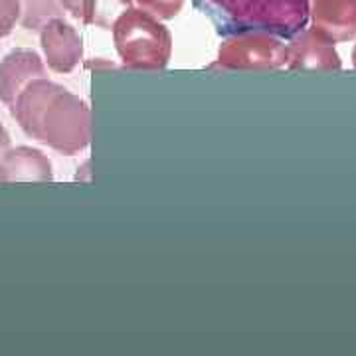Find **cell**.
I'll use <instances>...</instances> for the list:
<instances>
[{
	"label": "cell",
	"instance_id": "obj_1",
	"mask_svg": "<svg viewBox=\"0 0 356 356\" xmlns=\"http://www.w3.org/2000/svg\"><path fill=\"white\" fill-rule=\"evenodd\" d=\"M10 113L28 137L67 156L81 153L91 140L88 103L48 77L30 81L10 105Z\"/></svg>",
	"mask_w": 356,
	"mask_h": 356
},
{
	"label": "cell",
	"instance_id": "obj_2",
	"mask_svg": "<svg viewBox=\"0 0 356 356\" xmlns=\"http://www.w3.org/2000/svg\"><path fill=\"white\" fill-rule=\"evenodd\" d=\"M220 36L267 32L291 40L309 24V0H192Z\"/></svg>",
	"mask_w": 356,
	"mask_h": 356
},
{
	"label": "cell",
	"instance_id": "obj_3",
	"mask_svg": "<svg viewBox=\"0 0 356 356\" xmlns=\"http://www.w3.org/2000/svg\"><path fill=\"white\" fill-rule=\"evenodd\" d=\"M115 48L123 65L133 70H163L172 54V34L153 14L129 8L113 24Z\"/></svg>",
	"mask_w": 356,
	"mask_h": 356
},
{
	"label": "cell",
	"instance_id": "obj_4",
	"mask_svg": "<svg viewBox=\"0 0 356 356\" xmlns=\"http://www.w3.org/2000/svg\"><path fill=\"white\" fill-rule=\"evenodd\" d=\"M289 62L285 42L267 32H243L226 36L216 64L222 70H277Z\"/></svg>",
	"mask_w": 356,
	"mask_h": 356
},
{
	"label": "cell",
	"instance_id": "obj_5",
	"mask_svg": "<svg viewBox=\"0 0 356 356\" xmlns=\"http://www.w3.org/2000/svg\"><path fill=\"white\" fill-rule=\"evenodd\" d=\"M40 44L46 62L58 74H70L83 56V40L74 26L64 18H51L40 30Z\"/></svg>",
	"mask_w": 356,
	"mask_h": 356
},
{
	"label": "cell",
	"instance_id": "obj_6",
	"mask_svg": "<svg viewBox=\"0 0 356 356\" xmlns=\"http://www.w3.org/2000/svg\"><path fill=\"white\" fill-rule=\"evenodd\" d=\"M46 77V65L34 50L18 48L0 62V102L13 105L20 91L34 79Z\"/></svg>",
	"mask_w": 356,
	"mask_h": 356
},
{
	"label": "cell",
	"instance_id": "obj_7",
	"mask_svg": "<svg viewBox=\"0 0 356 356\" xmlns=\"http://www.w3.org/2000/svg\"><path fill=\"white\" fill-rule=\"evenodd\" d=\"M313 30L334 42L356 38V0H311Z\"/></svg>",
	"mask_w": 356,
	"mask_h": 356
},
{
	"label": "cell",
	"instance_id": "obj_8",
	"mask_svg": "<svg viewBox=\"0 0 356 356\" xmlns=\"http://www.w3.org/2000/svg\"><path fill=\"white\" fill-rule=\"evenodd\" d=\"M289 48L291 70H341V58L332 48L331 40L321 36L317 30H303L293 36Z\"/></svg>",
	"mask_w": 356,
	"mask_h": 356
},
{
	"label": "cell",
	"instance_id": "obj_9",
	"mask_svg": "<svg viewBox=\"0 0 356 356\" xmlns=\"http://www.w3.org/2000/svg\"><path fill=\"white\" fill-rule=\"evenodd\" d=\"M51 163L46 154L32 147L8 149L0 165V182H50Z\"/></svg>",
	"mask_w": 356,
	"mask_h": 356
},
{
	"label": "cell",
	"instance_id": "obj_10",
	"mask_svg": "<svg viewBox=\"0 0 356 356\" xmlns=\"http://www.w3.org/2000/svg\"><path fill=\"white\" fill-rule=\"evenodd\" d=\"M129 8H133V0H83V22L111 30Z\"/></svg>",
	"mask_w": 356,
	"mask_h": 356
},
{
	"label": "cell",
	"instance_id": "obj_11",
	"mask_svg": "<svg viewBox=\"0 0 356 356\" xmlns=\"http://www.w3.org/2000/svg\"><path fill=\"white\" fill-rule=\"evenodd\" d=\"M64 13L60 0H20V24L26 30H42L51 18Z\"/></svg>",
	"mask_w": 356,
	"mask_h": 356
},
{
	"label": "cell",
	"instance_id": "obj_12",
	"mask_svg": "<svg viewBox=\"0 0 356 356\" xmlns=\"http://www.w3.org/2000/svg\"><path fill=\"white\" fill-rule=\"evenodd\" d=\"M137 4L140 10L153 14L159 20H170L182 10L184 0H137Z\"/></svg>",
	"mask_w": 356,
	"mask_h": 356
},
{
	"label": "cell",
	"instance_id": "obj_13",
	"mask_svg": "<svg viewBox=\"0 0 356 356\" xmlns=\"http://www.w3.org/2000/svg\"><path fill=\"white\" fill-rule=\"evenodd\" d=\"M20 20V0H0V38L8 36Z\"/></svg>",
	"mask_w": 356,
	"mask_h": 356
},
{
	"label": "cell",
	"instance_id": "obj_14",
	"mask_svg": "<svg viewBox=\"0 0 356 356\" xmlns=\"http://www.w3.org/2000/svg\"><path fill=\"white\" fill-rule=\"evenodd\" d=\"M62 8L72 14L76 20L83 22V0H60Z\"/></svg>",
	"mask_w": 356,
	"mask_h": 356
},
{
	"label": "cell",
	"instance_id": "obj_15",
	"mask_svg": "<svg viewBox=\"0 0 356 356\" xmlns=\"http://www.w3.org/2000/svg\"><path fill=\"white\" fill-rule=\"evenodd\" d=\"M8 149H10V135H8V131L4 129V125L0 123V165H2L4 154L8 153Z\"/></svg>",
	"mask_w": 356,
	"mask_h": 356
},
{
	"label": "cell",
	"instance_id": "obj_16",
	"mask_svg": "<svg viewBox=\"0 0 356 356\" xmlns=\"http://www.w3.org/2000/svg\"><path fill=\"white\" fill-rule=\"evenodd\" d=\"M355 65H356V50H355Z\"/></svg>",
	"mask_w": 356,
	"mask_h": 356
}]
</instances>
